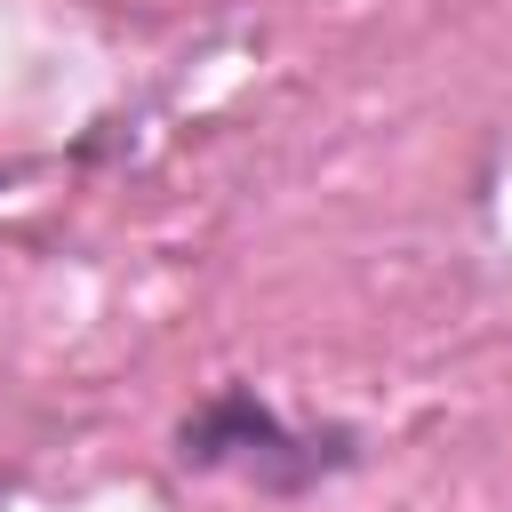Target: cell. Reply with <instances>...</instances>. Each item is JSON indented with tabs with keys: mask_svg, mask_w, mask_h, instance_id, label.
Returning a JSON list of instances; mask_svg holds the SVG:
<instances>
[{
	"mask_svg": "<svg viewBox=\"0 0 512 512\" xmlns=\"http://www.w3.org/2000/svg\"><path fill=\"white\" fill-rule=\"evenodd\" d=\"M176 456L184 464H224V456H240L256 480H272V488H296V480H312V472H328V464H344V440H296L256 392H216L192 424H184V440H176Z\"/></svg>",
	"mask_w": 512,
	"mask_h": 512,
	"instance_id": "cell-1",
	"label": "cell"
}]
</instances>
